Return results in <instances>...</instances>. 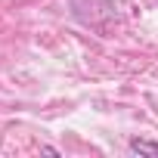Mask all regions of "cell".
Masks as SVG:
<instances>
[{"instance_id":"6da1fadb","label":"cell","mask_w":158,"mask_h":158,"mask_svg":"<svg viewBox=\"0 0 158 158\" xmlns=\"http://www.w3.org/2000/svg\"><path fill=\"white\" fill-rule=\"evenodd\" d=\"M130 152H136V155H149V158H158V143L133 136V139H130Z\"/></svg>"}]
</instances>
